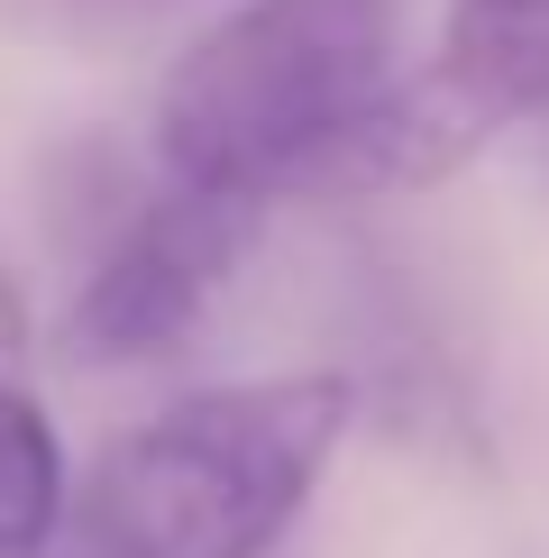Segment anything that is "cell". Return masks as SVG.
<instances>
[{"label":"cell","instance_id":"obj_3","mask_svg":"<svg viewBox=\"0 0 549 558\" xmlns=\"http://www.w3.org/2000/svg\"><path fill=\"white\" fill-rule=\"evenodd\" d=\"M549 110V0H449L422 74H394L385 101L330 147L312 202H376L449 183L476 147Z\"/></svg>","mask_w":549,"mask_h":558},{"label":"cell","instance_id":"obj_5","mask_svg":"<svg viewBox=\"0 0 549 558\" xmlns=\"http://www.w3.org/2000/svg\"><path fill=\"white\" fill-rule=\"evenodd\" d=\"M64 522H74L64 430L28 393V376H0V558H56Z\"/></svg>","mask_w":549,"mask_h":558},{"label":"cell","instance_id":"obj_4","mask_svg":"<svg viewBox=\"0 0 549 558\" xmlns=\"http://www.w3.org/2000/svg\"><path fill=\"white\" fill-rule=\"evenodd\" d=\"M266 202L211 193V183H156L137 211L110 229V247L64 302V357L83 366H156L202 330V312L239 275L247 239H257Z\"/></svg>","mask_w":549,"mask_h":558},{"label":"cell","instance_id":"obj_2","mask_svg":"<svg viewBox=\"0 0 549 558\" xmlns=\"http://www.w3.org/2000/svg\"><path fill=\"white\" fill-rule=\"evenodd\" d=\"M349 422L357 385L330 366L174 393L129 439H110L83 513L137 558H266L312 513Z\"/></svg>","mask_w":549,"mask_h":558},{"label":"cell","instance_id":"obj_6","mask_svg":"<svg viewBox=\"0 0 549 558\" xmlns=\"http://www.w3.org/2000/svg\"><path fill=\"white\" fill-rule=\"evenodd\" d=\"M28 366V302H19V275L0 257V376H19Z\"/></svg>","mask_w":549,"mask_h":558},{"label":"cell","instance_id":"obj_1","mask_svg":"<svg viewBox=\"0 0 549 558\" xmlns=\"http://www.w3.org/2000/svg\"><path fill=\"white\" fill-rule=\"evenodd\" d=\"M394 83V0H239L156 83V166L239 202H312Z\"/></svg>","mask_w":549,"mask_h":558},{"label":"cell","instance_id":"obj_7","mask_svg":"<svg viewBox=\"0 0 549 558\" xmlns=\"http://www.w3.org/2000/svg\"><path fill=\"white\" fill-rule=\"evenodd\" d=\"M56 558H137V549H129V541H110V531L74 504V522H64V549H56Z\"/></svg>","mask_w":549,"mask_h":558}]
</instances>
